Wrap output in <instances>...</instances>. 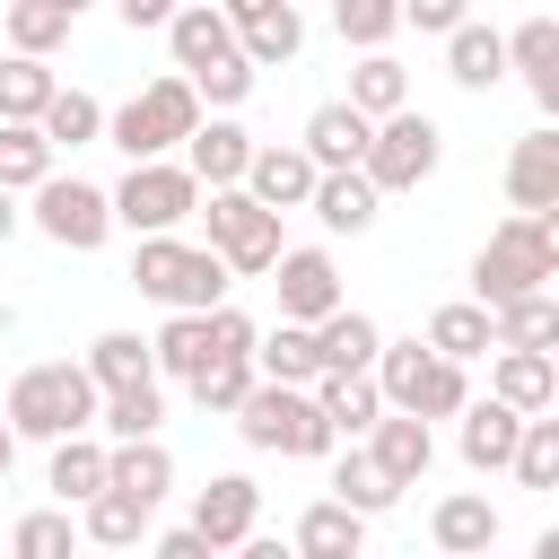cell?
Wrapping results in <instances>:
<instances>
[{
  "mask_svg": "<svg viewBox=\"0 0 559 559\" xmlns=\"http://www.w3.org/2000/svg\"><path fill=\"white\" fill-rule=\"evenodd\" d=\"M367 454H376L402 489H419V480H428V463H437V428H428L419 411H393V402H384V411H376V428H367Z\"/></svg>",
  "mask_w": 559,
  "mask_h": 559,
  "instance_id": "12",
  "label": "cell"
},
{
  "mask_svg": "<svg viewBox=\"0 0 559 559\" xmlns=\"http://www.w3.org/2000/svg\"><path fill=\"white\" fill-rule=\"evenodd\" d=\"M472 17V0H402V26H419V35H454Z\"/></svg>",
  "mask_w": 559,
  "mask_h": 559,
  "instance_id": "50",
  "label": "cell"
},
{
  "mask_svg": "<svg viewBox=\"0 0 559 559\" xmlns=\"http://www.w3.org/2000/svg\"><path fill=\"white\" fill-rule=\"evenodd\" d=\"M524 288H550V262H542L533 218L515 210V218H498L489 245L472 253V297H480V306H507V297H524Z\"/></svg>",
  "mask_w": 559,
  "mask_h": 559,
  "instance_id": "9",
  "label": "cell"
},
{
  "mask_svg": "<svg viewBox=\"0 0 559 559\" xmlns=\"http://www.w3.org/2000/svg\"><path fill=\"white\" fill-rule=\"evenodd\" d=\"M17 218H26V210H17V192H9V183H0V245H9V236H17Z\"/></svg>",
  "mask_w": 559,
  "mask_h": 559,
  "instance_id": "55",
  "label": "cell"
},
{
  "mask_svg": "<svg viewBox=\"0 0 559 559\" xmlns=\"http://www.w3.org/2000/svg\"><path fill=\"white\" fill-rule=\"evenodd\" d=\"M463 402H472V376H463V358H437V349H428V358H419V376H411V393H402L393 411H419V419H454Z\"/></svg>",
  "mask_w": 559,
  "mask_h": 559,
  "instance_id": "33",
  "label": "cell"
},
{
  "mask_svg": "<svg viewBox=\"0 0 559 559\" xmlns=\"http://www.w3.org/2000/svg\"><path fill=\"white\" fill-rule=\"evenodd\" d=\"M253 341H262V323L218 297V306H210V358H253Z\"/></svg>",
  "mask_w": 559,
  "mask_h": 559,
  "instance_id": "49",
  "label": "cell"
},
{
  "mask_svg": "<svg viewBox=\"0 0 559 559\" xmlns=\"http://www.w3.org/2000/svg\"><path fill=\"white\" fill-rule=\"evenodd\" d=\"M87 376H96L105 393H114V384H148V376H157V349H148L140 332H96V341H87Z\"/></svg>",
  "mask_w": 559,
  "mask_h": 559,
  "instance_id": "38",
  "label": "cell"
},
{
  "mask_svg": "<svg viewBox=\"0 0 559 559\" xmlns=\"http://www.w3.org/2000/svg\"><path fill=\"white\" fill-rule=\"evenodd\" d=\"M454 419H463V437H454V445H463V463H472V472H507V463H515V437H524V411H515V402H498V393H489V402H463Z\"/></svg>",
  "mask_w": 559,
  "mask_h": 559,
  "instance_id": "17",
  "label": "cell"
},
{
  "mask_svg": "<svg viewBox=\"0 0 559 559\" xmlns=\"http://www.w3.org/2000/svg\"><path fill=\"white\" fill-rule=\"evenodd\" d=\"M542 559H559V524H550V533H542Z\"/></svg>",
  "mask_w": 559,
  "mask_h": 559,
  "instance_id": "58",
  "label": "cell"
},
{
  "mask_svg": "<svg viewBox=\"0 0 559 559\" xmlns=\"http://www.w3.org/2000/svg\"><path fill=\"white\" fill-rule=\"evenodd\" d=\"M349 105L367 114V122H384L393 105H411V70L376 44V52H358V70H349Z\"/></svg>",
  "mask_w": 559,
  "mask_h": 559,
  "instance_id": "35",
  "label": "cell"
},
{
  "mask_svg": "<svg viewBox=\"0 0 559 559\" xmlns=\"http://www.w3.org/2000/svg\"><path fill=\"white\" fill-rule=\"evenodd\" d=\"M507 70H559V17H524L515 35H507Z\"/></svg>",
  "mask_w": 559,
  "mask_h": 559,
  "instance_id": "48",
  "label": "cell"
},
{
  "mask_svg": "<svg viewBox=\"0 0 559 559\" xmlns=\"http://www.w3.org/2000/svg\"><path fill=\"white\" fill-rule=\"evenodd\" d=\"M61 9H70V17H79V9H96V0H61Z\"/></svg>",
  "mask_w": 559,
  "mask_h": 559,
  "instance_id": "59",
  "label": "cell"
},
{
  "mask_svg": "<svg viewBox=\"0 0 559 559\" xmlns=\"http://www.w3.org/2000/svg\"><path fill=\"white\" fill-rule=\"evenodd\" d=\"M148 349H157V376H192L201 358H210V314H192V306H166V323L148 332Z\"/></svg>",
  "mask_w": 559,
  "mask_h": 559,
  "instance_id": "36",
  "label": "cell"
},
{
  "mask_svg": "<svg viewBox=\"0 0 559 559\" xmlns=\"http://www.w3.org/2000/svg\"><path fill=\"white\" fill-rule=\"evenodd\" d=\"M515 489H559V411H524V437H515Z\"/></svg>",
  "mask_w": 559,
  "mask_h": 559,
  "instance_id": "41",
  "label": "cell"
},
{
  "mask_svg": "<svg viewBox=\"0 0 559 559\" xmlns=\"http://www.w3.org/2000/svg\"><path fill=\"white\" fill-rule=\"evenodd\" d=\"M44 140H52V148H87V140H105V105H96L87 87H52V105H44Z\"/></svg>",
  "mask_w": 559,
  "mask_h": 559,
  "instance_id": "44",
  "label": "cell"
},
{
  "mask_svg": "<svg viewBox=\"0 0 559 559\" xmlns=\"http://www.w3.org/2000/svg\"><path fill=\"white\" fill-rule=\"evenodd\" d=\"M524 87H533V105H542V122H559V70H533Z\"/></svg>",
  "mask_w": 559,
  "mask_h": 559,
  "instance_id": "54",
  "label": "cell"
},
{
  "mask_svg": "<svg viewBox=\"0 0 559 559\" xmlns=\"http://www.w3.org/2000/svg\"><path fill=\"white\" fill-rule=\"evenodd\" d=\"M297 550H306V559H358V550H367V515H358L349 498H314V507L297 515Z\"/></svg>",
  "mask_w": 559,
  "mask_h": 559,
  "instance_id": "28",
  "label": "cell"
},
{
  "mask_svg": "<svg viewBox=\"0 0 559 559\" xmlns=\"http://www.w3.org/2000/svg\"><path fill=\"white\" fill-rule=\"evenodd\" d=\"M148 515H157V507H140V498L114 489V480H105L96 498H79V533H87L96 550H140V542H148Z\"/></svg>",
  "mask_w": 559,
  "mask_h": 559,
  "instance_id": "25",
  "label": "cell"
},
{
  "mask_svg": "<svg viewBox=\"0 0 559 559\" xmlns=\"http://www.w3.org/2000/svg\"><path fill=\"white\" fill-rule=\"evenodd\" d=\"M105 463H114V445H105L96 428H70V437H52V472H44V489H61V507H79V498L105 489Z\"/></svg>",
  "mask_w": 559,
  "mask_h": 559,
  "instance_id": "24",
  "label": "cell"
},
{
  "mask_svg": "<svg viewBox=\"0 0 559 559\" xmlns=\"http://www.w3.org/2000/svg\"><path fill=\"white\" fill-rule=\"evenodd\" d=\"M332 26H341V44L376 52V44H393V26H402V0H332Z\"/></svg>",
  "mask_w": 559,
  "mask_h": 559,
  "instance_id": "46",
  "label": "cell"
},
{
  "mask_svg": "<svg viewBox=\"0 0 559 559\" xmlns=\"http://www.w3.org/2000/svg\"><path fill=\"white\" fill-rule=\"evenodd\" d=\"M445 79H454L463 96H489V87L507 79V35L480 26V17H463V26L445 35Z\"/></svg>",
  "mask_w": 559,
  "mask_h": 559,
  "instance_id": "19",
  "label": "cell"
},
{
  "mask_svg": "<svg viewBox=\"0 0 559 559\" xmlns=\"http://www.w3.org/2000/svg\"><path fill=\"white\" fill-rule=\"evenodd\" d=\"M507 201L515 210H550L559 201V122H533L507 148Z\"/></svg>",
  "mask_w": 559,
  "mask_h": 559,
  "instance_id": "18",
  "label": "cell"
},
{
  "mask_svg": "<svg viewBox=\"0 0 559 559\" xmlns=\"http://www.w3.org/2000/svg\"><path fill=\"white\" fill-rule=\"evenodd\" d=\"M9 463H17V428L0 419V480H9Z\"/></svg>",
  "mask_w": 559,
  "mask_h": 559,
  "instance_id": "56",
  "label": "cell"
},
{
  "mask_svg": "<svg viewBox=\"0 0 559 559\" xmlns=\"http://www.w3.org/2000/svg\"><path fill=\"white\" fill-rule=\"evenodd\" d=\"M131 288L157 297V306H192V314H210V306L236 288V271H227L218 245H183L175 227H157V236L131 245Z\"/></svg>",
  "mask_w": 559,
  "mask_h": 559,
  "instance_id": "3",
  "label": "cell"
},
{
  "mask_svg": "<svg viewBox=\"0 0 559 559\" xmlns=\"http://www.w3.org/2000/svg\"><path fill=\"white\" fill-rule=\"evenodd\" d=\"M437 157H445V131L419 114V105H393L384 122H376V140H367V183L376 192H419L428 175H437Z\"/></svg>",
  "mask_w": 559,
  "mask_h": 559,
  "instance_id": "7",
  "label": "cell"
},
{
  "mask_svg": "<svg viewBox=\"0 0 559 559\" xmlns=\"http://www.w3.org/2000/svg\"><path fill=\"white\" fill-rule=\"evenodd\" d=\"M533 218V236H542V262H550V280H559V201L550 210H524Z\"/></svg>",
  "mask_w": 559,
  "mask_h": 559,
  "instance_id": "53",
  "label": "cell"
},
{
  "mask_svg": "<svg viewBox=\"0 0 559 559\" xmlns=\"http://www.w3.org/2000/svg\"><path fill=\"white\" fill-rule=\"evenodd\" d=\"M52 61L44 52H9L0 61V122H44V105H52Z\"/></svg>",
  "mask_w": 559,
  "mask_h": 559,
  "instance_id": "34",
  "label": "cell"
},
{
  "mask_svg": "<svg viewBox=\"0 0 559 559\" xmlns=\"http://www.w3.org/2000/svg\"><path fill=\"white\" fill-rule=\"evenodd\" d=\"M70 542H87L70 507H35V515L9 524V550H17V559H70Z\"/></svg>",
  "mask_w": 559,
  "mask_h": 559,
  "instance_id": "45",
  "label": "cell"
},
{
  "mask_svg": "<svg viewBox=\"0 0 559 559\" xmlns=\"http://www.w3.org/2000/svg\"><path fill=\"white\" fill-rule=\"evenodd\" d=\"M96 411H105V384L87 376V358L17 367V376H9V402H0V419L17 428V445H26V437L52 445V437H70V428H96Z\"/></svg>",
  "mask_w": 559,
  "mask_h": 559,
  "instance_id": "1",
  "label": "cell"
},
{
  "mask_svg": "<svg viewBox=\"0 0 559 559\" xmlns=\"http://www.w3.org/2000/svg\"><path fill=\"white\" fill-rule=\"evenodd\" d=\"M192 210H201V175L175 157H131V175L114 183V227H131V236L183 227Z\"/></svg>",
  "mask_w": 559,
  "mask_h": 559,
  "instance_id": "6",
  "label": "cell"
},
{
  "mask_svg": "<svg viewBox=\"0 0 559 559\" xmlns=\"http://www.w3.org/2000/svg\"><path fill=\"white\" fill-rule=\"evenodd\" d=\"M428 542H437L445 559H472V550H489V542H498V507H489L480 489H454V498H437V507H428Z\"/></svg>",
  "mask_w": 559,
  "mask_h": 559,
  "instance_id": "22",
  "label": "cell"
},
{
  "mask_svg": "<svg viewBox=\"0 0 559 559\" xmlns=\"http://www.w3.org/2000/svg\"><path fill=\"white\" fill-rule=\"evenodd\" d=\"M314 341H323V367H376L384 323H376V314H358V306H332V314L314 323Z\"/></svg>",
  "mask_w": 559,
  "mask_h": 559,
  "instance_id": "37",
  "label": "cell"
},
{
  "mask_svg": "<svg viewBox=\"0 0 559 559\" xmlns=\"http://www.w3.org/2000/svg\"><path fill=\"white\" fill-rule=\"evenodd\" d=\"M157 419H166V376H148V384H114L105 411H96L105 437H157Z\"/></svg>",
  "mask_w": 559,
  "mask_h": 559,
  "instance_id": "40",
  "label": "cell"
},
{
  "mask_svg": "<svg viewBox=\"0 0 559 559\" xmlns=\"http://www.w3.org/2000/svg\"><path fill=\"white\" fill-rule=\"evenodd\" d=\"M166 52H175V70H210V61L245 52V44H236V17H227L218 0H183V9L166 17Z\"/></svg>",
  "mask_w": 559,
  "mask_h": 559,
  "instance_id": "13",
  "label": "cell"
},
{
  "mask_svg": "<svg viewBox=\"0 0 559 559\" xmlns=\"http://www.w3.org/2000/svg\"><path fill=\"white\" fill-rule=\"evenodd\" d=\"M314 402H323V419L341 437H367L376 411H384V384H376V367H323L314 376Z\"/></svg>",
  "mask_w": 559,
  "mask_h": 559,
  "instance_id": "21",
  "label": "cell"
},
{
  "mask_svg": "<svg viewBox=\"0 0 559 559\" xmlns=\"http://www.w3.org/2000/svg\"><path fill=\"white\" fill-rule=\"evenodd\" d=\"M376 201H384V192L367 183V166H323L314 192H306V210H314L332 236H367V227H376Z\"/></svg>",
  "mask_w": 559,
  "mask_h": 559,
  "instance_id": "16",
  "label": "cell"
},
{
  "mask_svg": "<svg viewBox=\"0 0 559 559\" xmlns=\"http://www.w3.org/2000/svg\"><path fill=\"white\" fill-rule=\"evenodd\" d=\"M332 498H349L358 515H384V507L402 498V480H393V472H384V463H376V454L349 437V454L332 445Z\"/></svg>",
  "mask_w": 559,
  "mask_h": 559,
  "instance_id": "32",
  "label": "cell"
},
{
  "mask_svg": "<svg viewBox=\"0 0 559 559\" xmlns=\"http://www.w3.org/2000/svg\"><path fill=\"white\" fill-rule=\"evenodd\" d=\"M192 218L210 227V245L227 253V271H236V280H262V271L280 262V245H288V236H280V218H288V210H271V201H253L245 183H210Z\"/></svg>",
  "mask_w": 559,
  "mask_h": 559,
  "instance_id": "5",
  "label": "cell"
},
{
  "mask_svg": "<svg viewBox=\"0 0 559 559\" xmlns=\"http://www.w3.org/2000/svg\"><path fill=\"white\" fill-rule=\"evenodd\" d=\"M428 349H437V358H463V367H472V358H489V349H498V332H489V306H480V297H454V306H437V314H428Z\"/></svg>",
  "mask_w": 559,
  "mask_h": 559,
  "instance_id": "31",
  "label": "cell"
},
{
  "mask_svg": "<svg viewBox=\"0 0 559 559\" xmlns=\"http://www.w3.org/2000/svg\"><path fill=\"white\" fill-rule=\"evenodd\" d=\"M236 44H245V61H253V70H280V61H297V52H306V17H297V0H271V9H253V17L236 26Z\"/></svg>",
  "mask_w": 559,
  "mask_h": 559,
  "instance_id": "29",
  "label": "cell"
},
{
  "mask_svg": "<svg viewBox=\"0 0 559 559\" xmlns=\"http://www.w3.org/2000/svg\"><path fill=\"white\" fill-rule=\"evenodd\" d=\"M489 332H498V349H559V297L524 288V297L489 306Z\"/></svg>",
  "mask_w": 559,
  "mask_h": 559,
  "instance_id": "30",
  "label": "cell"
},
{
  "mask_svg": "<svg viewBox=\"0 0 559 559\" xmlns=\"http://www.w3.org/2000/svg\"><path fill=\"white\" fill-rule=\"evenodd\" d=\"M26 218H35L61 253H96V245L114 236V192H105V183H79V175H44Z\"/></svg>",
  "mask_w": 559,
  "mask_h": 559,
  "instance_id": "8",
  "label": "cell"
},
{
  "mask_svg": "<svg viewBox=\"0 0 559 559\" xmlns=\"http://www.w3.org/2000/svg\"><path fill=\"white\" fill-rule=\"evenodd\" d=\"M253 376H262L253 358H201V367H192L183 384H192V402H201V419H236V402L253 393Z\"/></svg>",
  "mask_w": 559,
  "mask_h": 559,
  "instance_id": "39",
  "label": "cell"
},
{
  "mask_svg": "<svg viewBox=\"0 0 559 559\" xmlns=\"http://www.w3.org/2000/svg\"><path fill=\"white\" fill-rule=\"evenodd\" d=\"M314 157H306V140H253V166H245V192L253 201H271V210H306V192H314Z\"/></svg>",
  "mask_w": 559,
  "mask_h": 559,
  "instance_id": "15",
  "label": "cell"
},
{
  "mask_svg": "<svg viewBox=\"0 0 559 559\" xmlns=\"http://www.w3.org/2000/svg\"><path fill=\"white\" fill-rule=\"evenodd\" d=\"M253 79H262V70H253L245 52H227V61H210V70H192V87H201V105H210V114H236V105L253 96Z\"/></svg>",
  "mask_w": 559,
  "mask_h": 559,
  "instance_id": "47",
  "label": "cell"
},
{
  "mask_svg": "<svg viewBox=\"0 0 559 559\" xmlns=\"http://www.w3.org/2000/svg\"><path fill=\"white\" fill-rule=\"evenodd\" d=\"M550 411H559V393H550Z\"/></svg>",
  "mask_w": 559,
  "mask_h": 559,
  "instance_id": "60",
  "label": "cell"
},
{
  "mask_svg": "<svg viewBox=\"0 0 559 559\" xmlns=\"http://www.w3.org/2000/svg\"><path fill=\"white\" fill-rule=\"evenodd\" d=\"M70 26H79V17H70L61 0H9V52H44V61H52V52L70 44Z\"/></svg>",
  "mask_w": 559,
  "mask_h": 559,
  "instance_id": "43",
  "label": "cell"
},
{
  "mask_svg": "<svg viewBox=\"0 0 559 559\" xmlns=\"http://www.w3.org/2000/svg\"><path fill=\"white\" fill-rule=\"evenodd\" d=\"M489 393L515 402V411H550L559 358H550V349H489Z\"/></svg>",
  "mask_w": 559,
  "mask_h": 559,
  "instance_id": "23",
  "label": "cell"
},
{
  "mask_svg": "<svg viewBox=\"0 0 559 559\" xmlns=\"http://www.w3.org/2000/svg\"><path fill=\"white\" fill-rule=\"evenodd\" d=\"M52 140H44V122H0V183L9 192H35L44 175H52Z\"/></svg>",
  "mask_w": 559,
  "mask_h": 559,
  "instance_id": "42",
  "label": "cell"
},
{
  "mask_svg": "<svg viewBox=\"0 0 559 559\" xmlns=\"http://www.w3.org/2000/svg\"><path fill=\"white\" fill-rule=\"evenodd\" d=\"M175 9H183V0H114V17H122L131 35H140V26H166Z\"/></svg>",
  "mask_w": 559,
  "mask_h": 559,
  "instance_id": "52",
  "label": "cell"
},
{
  "mask_svg": "<svg viewBox=\"0 0 559 559\" xmlns=\"http://www.w3.org/2000/svg\"><path fill=\"white\" fill-rule=\"evenodd\" d=\"M271 280H280V314H297V323H323L332 306H349L341 297V262L323 245H280Z\"/></svg>",
  "mask_w": 559,
  "mask_h": 559,
  "instance_id": "10",
  "label": "cell"
},
{
  "mask_svg": "<svg viewBox=\"0 0 559 559\" xmlns=\"http://www.w3.org/2000/svg\"><path fill=\"white\" fill-rule=\"evenodd\" d=\"M192 122H201V87H192V70H166V79H148L131 105L105 114V140H114L122 157H166V148L192 140Z\"/></svg>",
  "mask_w": 559,
  "mask_h": 559,
  "instance_id": "4",
  "label": "cell"
},
{
  "mask_svg": "<svg viewBox=\"0 0 559 559\" xmlns=\"http://www.w3.org/2000/svg\"><path fill=\"white\" fill-rule=\"evenodd\" d=\"M253 367H262V376H280V384H314V376H323V341H314V323L280 314V323L253 341Z\"/></svg>",
  "mask_w": 559,
  "mask_h": 559,
  "instance_id": "26",
  "label": "cell"
},
{
  "mask_svg": "<svg viewBox=\"0 0 559 559\" xmlns=\"http://www.w3.org/2000/svg\"><path fill=\"white\" fill-rule=\"evenodd\" d=\"M192 524H201V542H210V550H245V542H253V524H262V489H253L245 472H218V480L192 498Z\"/></svg>",
  "mask_w": 559,
  "mask_h": 559,
  "instance_id": "11",
  "label": "cell"
},
{
  "mask_svg": "<svg viewBox=\"0 0 559 559\" xmlns=\"http://www.w3.org/2000/svg\"><path fill=\"white\" fill-rule=\"evenodd\" d=\"M297 140H306V157H314V166H358V157H367V140H376V122H367L349 96H332V105H314V114H306V131H297Z\"/></svg>",
  "mask_w": 559,
  "mask_h": 559,
  "instance_id": "20",
  "label": "cell"
},
{
  "mask_svg": "<svg viewBox=\"0 0 559 559\" xmlns=\"http://www.w3.org/2000/svg\"><path fill=\"white\" fill-rule=\"evenodd\" d=\"M148 550H157V559H218V550L201 542V524H175V533H148Z\"/></svg>",
  "mask_w": 559,
  "mask_h": 559,
  "instance_id": "51",
  "label": "cell"
},
{
  "mask_svg": "<svg viewBox=\"0 0 559 559\" xmlns=\"http://www.w3.org/2000/svg\"><path fill=\"white\" fill-rule=\"evenodd\" d=\"M183 166L201 175V192H210V183H245V166H253V131H245L236 114H201L192 140H183Z\"/></svg>",
  "mask_w": 559,
  "mask_h": 559,
  "instance_id": "14",
  "label": "cell"
},
{
  "mask_svg": "<svg viewBox=\"0 0 559 559\" xmlns=\"http://www.w3.org/2000/svg\"><path fill=\"white\" fill-rule=\"evenodd\" d=\"M218 9H227V17L245 26V17H253V9H271V0H218Z\"/></svg>",
  "mask_w": 559,
  "mask_h": 559,
  "instance_id": "57",
  "label": "cell"
},
{
  "mask_svg": "<svg viewBox=\"0 0 559 559\" xmlns=\"http://www.w3.org/2000/svg\"><path fill=\"white\" fill-rule=\"evenodd\" d=\"M105 480H114V489H131L140 507H166V489H175V454H166L157 437H114Z\"/></svg>",
  "mask_w": 559,
  "mask_h": 559,
  "instance_id": "27",
  "label": "cell"
},
{
  "mask_svg": "<svg viewBox=\"0 0 559 559\" xmlns=\"http://www.w3.org/2000/svg\"><path fill=\"white\" fill-rule=\"evenodd\" d=\"M236 437L253 454H288V463H323L341 445V428L323 419L314 384H280V376H253V393L236 402Z\"/></svg>",
  "mask_w": 559,
  "mask_h": 559,
  "instance_id": "2",
  "label": "cell"
}]
</instances>
